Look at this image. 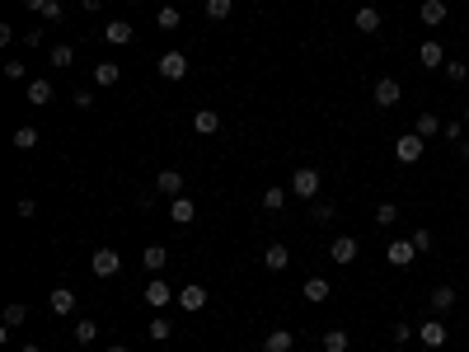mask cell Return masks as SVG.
I'll return each mask as SVG.
<instances>
[{
    "label": "cell",
    "mask_w": 469,
    "mask_h": 352,
    "mask_svg": "<svg viewBox=\"0 0 469 352\" xmlns=\"http://www.w3.org/2000/svg\"><path fill=\"white\" fill-rule=\"evenodd\" d=\"M399 221V202H380L376 207V226H394Z\"/></svg>",
    "instance_id": "obj_35"
},
{
    "label": "cell",
    "mask_w": 469,
    "mask_h": 352,
    "mask_svg": "<svg viewBox=\"0 0 469 352\" xmlns=\"http://www.w3.org/2000/svg\"><path fill=\"white\" fill-rule=\"evenodd\" d=\"M127 5H141V0H127Z\"/></svg>",
    "instance_id": "obj_51"
},
{
    "label": "cell",
    "mask_w": 469,
    "mask_h": 352,
    "mask_svg": "<svg viewBox=\"0 0 469 352\" xmlns=\"http://www.w3.org/2000/svg\"><path fill=\"white\" fill-rule=\"evenodd\" d=\"M446 80H450V85H465V80H469V66H465V61H446Z\"/></svg>",
    "instance_id": "obj_37"
},
{
    "label": "cell",
    "mask_w": 469,
    "mask_h": 352,
    "mask_svg": "<svg viewBox=\"0 0 469 352\" xmlns=\"http://www.w3.org/2000/svg\"><path fill=\"white\" fill-rule=\"evenodd\" d=\"M108 352H127V348H123V343H113V348H108Z\"/></svg>",
    "instance_id": "obj_48"
},
{
    "label": "cell",
    "mask_w": 469,
    "mask_h": 352,
    "mask_svg": "<svg viewBox=\"0 0 469 352\" xmlns=\"http://www.w3.org/2000/svg\"><path fill=\"white\" fill-rule=\"evenodd\" d=\"M19 5H29V10H38V14L47 10V0H19Z\"/></svg>",
    "instance_id": "obj_46"
},
{
    "label": "cell",
    "mask_w": 469,
    "mask_h": 352,
    "mask_svg": "<svg viewBox=\"0 0 469 352\" xmlns=\"http://www.w3.org/2000/svg\"><path fill=\"white\" fill-rule=\"evenodd\" d=\"M352 24H357L361 33H380V10H376V5H361V10H357V19H352Z\"/></svg>",
    "instance_id": "obj_23"
},
{
    "label": "cell",
    "mask_w": 469,
    "mask_h": 352,
    "mask_svg": "<svg viewBox=\"0 0 469 352\" xmlns=\"http://www.w3.org/2000/svg\"><path fill=\"white\" fill-rule=\"evenodd\" d=\"M47 61H52V66H61V71H66L71 61H76V47H71V43H56L52 52H47Z\"/></svg>",
    "instance_id": "obj_30"
},
{
    "label": "cell",
    "mask_w": 469,
    "mask_h": 352,
    "mask_svg": "<svg viewBox=\"0 0 469 352\" xmlns=\"http://www.w3.org/2000/svg\"><path fill=\"white\" fill-rule=\"evenodd\" d=\"M169 216H174V226H192L197 207H192V197H169Z\"/></svg>",
    "instance_id": "obj_12"
},
{
    "label": "cell",
    "mask_w": 469,
    "mask_h": 352,
    "mask_svg": "<svg viewBox=\"0 0 469 352\" xmlns=\"http://www.w3.org/2000/svg\"><path fill=\"white\" fill-rule=\"evenodd\" d=\"M169 301H179V291H174V286L165 282V277H150V282H145V306H155V310H165Z\"/></svg>",
    "instance_id": "obj_4"
},
{
    "label": "cell",
    "mask_w": 469,
    "mask_h": 352,
    "mask_svg": "<svg viewBox=\"0 0 469 352\" xmlns=\"http://www.w3.org/2000/svg\"><path fill=\"white\" fill-rule=\"evenodd\" d=\"M90 268H94V277H118V273H123V254H118V249H94Z\"/></svg>",
    "instance_id": "obj_2"
},
{
    "label": "cell",
    "mask_w": 469,
    "mask_h": 352,
    "mask_svg": "<svg viewBox=\"0 0 469 352\" xmlns=\"http://www.w3.org/2000/svg\"><path fill=\"white\" fill-rule=\"evenodd\" d=\"M413 338H418V324H394V343H399V348L413 343Z\"/></svg>",
    "instance_id": "obj_39"
},
{
    "label": "cell",
    "mask_w": 469,
    "mask_h": 352,
    "mask_svg": "<svg viewBox=\"0 0 469 352\" xmlns=\"http://www.w3.org/2000/svg\"><path fill=\"white\" fill-rule=\"evenodd\" d=\"M329 291H334V286H329L324 277H310V282L301 286V296L310 301V306H324V301H329Z\"/></svg>",
    "instance_id": "obj_16"
},
{
    "label": "cell",
    "mask_w": 469,
    "mask_h": 352,
    "mask_svg": "<svg viewBox=\"0 0 469 352\" xmlns=\"http://www.w3.org/2000/svg\"><path fill=\"white\" fill-rule=\"evenodd\" d=\"M24 76H29V66H24L19 57H10V61H5V80H24Z\"/></svg>",
    "instance_id": "obj_40"
},
{
    "label": "cell",
    "mask_w": 469,
    "mask_h": 352,
    "mask_svg": "<svg viewBox=\"0 0 469 352\" xmlns=\"http://www.w3.org/2000/svg\"><path fill=\"white\" fill-rule=\"evenodd\" d=\"M441 137H446V141H465V127H460V123H446V127H441Z\"/></svg>",
    "instance_id": "obj_43"
},
{
    "label": "cell",
    "mask_w": 469,
    "mask_h": 352,
    "mask_svg": "<svg viewBox=\"0 0 469 352\" xmlns=\"http://www.w3.org/2000/svg\"><path fill=\"white\" fill-rule=\"evenodd\" d=\"M80 5H85L90 14H99V10H103V0H80Z\"/></svg>",
    "instance_id": "obj_47"
},
{
    "label": "cell",
    "mask_w": 469,
    "mask_h": 352,
    "mask_svg": "<svg viewBox=\"0 0 469 352\" xmlns=\"http://www.w3.org/2000/svg\"><path fill=\"white\" fill-rule=\"evenodd\" d=\"M296 348V333L291 329H272L268 338H263V352H291Z\"/></svg>",
    "instance_id": "obj_18"
},
{
    "label": "cell",
    "mask_w": 469,
    "mask_h": 352,
    "mask_svg": "<svg viewBox=\"0 0 469 352\" xmlns=\"http://www.w3.org/2000/svg\"><path fill=\"white\" fill-rule=\"evenodd\" d=\"M94 338H99V319H76V343H85V348H90Z\"/></svg>",
    "instance_id": "obj_29"
},
{
    "label": "cell",
    "mask_w": 469,
    "mask_h": 352,
    "mask_svg": "<svg viewBox=\"0 0 469 352\" xmlns=\"http://www.w3.org/2000/svg\"><path fill=\"white\" fill-rule=\"evenodd\" d=\"M52 80H29V103H52Z\"/></svg>",
    "instance_id": "obj_26"
},
{
    "label": "cell",
    "mask_w": 469,
    "mask_h": 352,
    "mask_svg": "<svg viewBox=\"0 0 469 352\" xmlns=\"http://www.w3.org/2000/svg\"><path fill=\"white\" fill-rule=\"evenodd\" d=\"M43 19H47V24H61V19H66V10H61V0H47Z\"/></svg>",
    "instance_id": "obj_41"
},
{
    "label": "cell",
    "mask_w": 469,
    "mask_h": 352,
    "mask_svg": "<svg viewBox=\"0 0 469 352\" xmlns=\"http://www.w3.org/2000/svg\"><path fill=\"white\" fill-rule=\"evenodd\" d=\"M24 43H29V47H43V29H24Z\"/></svg>",
    "instance_id": "obj_45"
},
{
    "label": "cell",
    "mask_w": 469,
    "mask_h": 352,
    "mask_svg": "<svg viewBox=\"0 0 469 352\" xmlns=\"http://www.w3.org/2000/svg\"><path fill=\"white\" fill-rule=\"evenodd\" d=\"M155 193L160 197H183V174L179 170H160L155 174Z\"/></svg>",
    "instance_id": "obj_10"
},
{
    "label": "cell",
    "mask_w": 469,
    "mask_h": 352,
    "mask_svg": "<svg viewBox=\"0 0 469 352\" xmlns=\"http://www.w3.org/2000/svg\"><path fill=\"white\" fill-rule=\"evenodd\" d=\"M465 123H469V108H465Z\"/></svg>",
    "instance_id": "obj_52"
},
{
    "label": "cell",
    "mask_w": 469,
    "mask_h": 352,
    "mask_svg": "<svg viewBox=\"0 0 469 352\" xmlns=\"http://www.w3.org/2000/svg\"><path fill=\"white\" fill-rule=\"evenodd\" d=\"M418 61H423L427 71H436V66H446V52H441V43H436V38H427V43L418 47Z\"/></svg>",
    "instance_id": "obj_14"
},
{
    "label": "cell",
    "mask_w": 469,
    "mask_h": 352,
    "mask_svg": "<svg viewBox=\"0 0 469 352\" xmlns=\"http://www.w3.org/2000/svg\"><path fill=\"white\" fill-rule=\"evenodd\" d=\"M47 306H52V315H76V291H71V286H56V291L47 296Z\"/></svg>",
    "instance_id": "obj_13"
},
{
    "label": "cell",
    "mask_w": 469,
    "mask_h": 352,
    "mask_svg": "<svg viewBox=\"0 0 469 352\" xmlns=\"http://www.w3.org/2000/svg\"><path fill=\"white\" fill-rule=\"evenodd\" d=\"M263 263H268L272 273H282V268L291 263V249H287V244H268V249H263Z\"/></svg>",
    "instance_id": "obj_24"
},
{
    "label": "cell",
    "mask_w": 469,
    "mask_h": 352,
    "mask_svg": "<svg viewBox=\"0 0 469 352\" xmlns=\"http://www.w3.org/2000/svg\"><path fill=\"white\" fill-rule=\"evenodd\" d=\"M418 19H423L427 29H436V24H446V0H423V10H418Z\"/></svg>",
    "instance_id": "obj_15"
},
{
    "label": "cell",
    "mask_w": 469,
    "mask_h": 352,
    "mask_svg": "<svg viewBox=\"0 0 469 352\" xmlns=\"http://www.w3.org/2000/svg\"><path fill=\"white\" fill-rule=\"evenodd\" d=\"M465 286H469V268H465Z\"/></svg>",
    "instance_id": "obj_50"
},
{
    "label": "cell",
    "mask_w": 469,
    "mask_h": 352,
    "mask_svg": "<svg viewBox=\"0 0 469 352\" xmlns=\"http://www.w3.org/2000/svg\"><path fill=\"white\" fill-rule=\"evenodd\" d=\"M192 127H197L202 137H212V132H221V113H216V108H197V118H192Z\"/></svg>",
    "instance_id": "obj_20"
},
{
    "label": "cell",
    "mask_w": 469,
    "mask_h": 352,
    "mask_svg": "<svg viewBox=\"0 0 469 352\" xmlns=\"http://www.w3.org/2000/svg\"><path fill=\"white\" fill-rule=\"evenodd\" d=\"M413 244H418V254H427V249H432V230H418Z\"/></svg>",
    "instance_id": "obj_44"
},
{
    "label": "cell",
    "mask_w": 469,
    "mask_h": 352,
    "mask_svg": "<svg viewBox=\"0 0 469 352\" xmlns=\"http://www.w3.org/2000/svg\"><path fill=\"white\" fill-rule=\"evenodd\" d=\"M24 319H29V310H24V306H5V329H19Z\"/></svg>",
    "instance_id": "obj_38"
},
{
    "label": "cell",
    "mask_w": 469,
    "mask_h": 352,
    "mask_svg": "<svg viewBox=\"0 0 469 352\" xmlns=\"http://www.w3.org/2000/svg\"><path fill=\"white\" fill-rule=\"evenodd\" d=\"M71 103H76L80 113H90V108H94V94L90 90H76V94H71Z\"/></svg>",
    "instance_id": "obj_42"
},
{
    "label": "cell",
    "mask_w": 469,
    "mask_h": 352,
    "mask_svg": "<svg viewBox=\"0 0 469 352\" xmlns=\"http://www.w3.org/2000/svg\"><path fill=\"white\" fill-rule=\"evenodd\" d=\"M103 38H108L113 47H127V43H132V24H127V19H113L108 29H103Z\"/></svg>",
    "instance_id": "obj_22"
},
{
    "label": "cell",
    "mask_w": 469,
    "mask_h": 352,
    "mask_svg": "<svg viewBox=\"0 0 469 352\" xmlns=\"http://www.w3.org/2000/svg\"><path fill=\"white\" fill-rule=\"evenodd\" d=\"M347 348H352L347 329H324V352H347Z\"/></svg>",
    "instance_id": "obj_27"
},
{
    "label": "cell",
    "mask_w": 469,
    "mask_h": 352,
    "mask_svg": "<svg viewBox=\"0 0 469 352\" xmlns=\"http://www.w3.org/2000/svg\"><path fill=\"white\" fill-rule=\"evenodd\" d=\"M207 306V286H197V282H188L179 291V310H188V315H197V310Z\"/></svg>",
    "instance_id": "obj_11"
},
{
    "label": "cell",
    "mask_w": 469,
    "mask_h": 352,
    "mask_svg": "<svg viewBox=\"0 0 469 352\" xmlns=\"http://www.w3.org/2000/svg\"><path fill=\"white\" fill-rule=\"evenodd\" d=\"M329 259H334L338 268H347V263H357V239H352V235H338L334 244H329Z\"/></svg>",
    "instance_id": "obj_9"
},
{
    "label": "cell",
    "mask_w": 469,
    "mask_h": 352,
    "mask_svg": "<svg viewBox=\"0 0 469 352\" xmlns=\"http://www.w3.org/2000/svg\"><path fill=\"white\" fill-rule=\"evenodd\" d=\"M413 259H418L413 239H390V249H385V263H390V268H408Z\"/></svg>",
    "instance_id": "obj_6"
},
{
    "label": "cell",
    "mask_w": 469,
    "mask_h": 352,
    "mask_svg": "<svg viewBox=\"0 0 469 352\" xmlns=\"http://www.w3.org/2000/svg\"><path fill=\"white\" fill-rule=\"evenodd\" d=\"M282 207H287V188H277V183H272L268 193H263V212H282Z\"/></svg>",
    "instance_id": "obj_32"
},
{
    "label": "cell",
    "mask_w": 469,
    "mask_h": 352,
    "mask_svg": "<svg viewBox=\"0 0 469 352\" xmlns=\"http://www.w3.org/2000/svg\"><path fill=\"white\" fill-rule=\"evenodd\" d=\"M423 141H432V137H441V118L436 113H418V127H413Z\"/></svg>",
    "instance_id": "obj_25"
},
{
    "label": "cell",
    "mask_w": 469,
    "mask_h": 352,
    "mask_svg": "<svg viewBox=\"0 0 469 352\" xmlns=\"http://www.w3.org/2000/svg\"><path fill=\"white\" fill-rule=\"evenodd\" d=\"M24 352H43V348H38V343H29V348H24Z\"/></svg>",
    "instance_id": "obj_49"
},
{
    "label": "cell",
    "mask_w": 469,
    "mask_h": 352,
    "mask_svg": "<svg viewBox=\"0 0 469 352\" xmlns=\"http://www.w3.org/2000/svg\"><path fill=\"white\" fill-rule=\"evenodd\" d=\"M155 71H160V80H183L188 76V57H183V52H165V57L155 61Z\"/></svg>",
    "instance_id": "obj_7"
},
{
    "label": "cell",
    "mask_w": 469,
    "mask_h": 352,
    "mask_svg": "<svg viewBox=\"0 0 469 352\" xmlns=\"http://www.w3.org/2000/svg\"><path fill=\"white\" fill-rule=\"evenodd\" d=\"M202 10H207V19H212V24H221V19H230L234 0H207V5H202Z\"/></svg>",
    "instance_id": "obj_28"
},
{
    "label": "cell",
    "mask_w": 469,
    "mask_h": 352,
    "mask_svg": "<svg viewBox=\"0 0 469 352\" xmlns=\"http://www.w3.org/2000/svg\"><path fill=\"white\" fill-rule=\"evenodd\" d=\"M155 29H179V5H165L155 14Z\"/></svg>",
    "instance_id": "obj_36"
},
{
    "label": "cell",
    "mask_w": 469,
    "mask_h": 352,
    "mask_svg": "<svg viewBox=\"0 0 469 352\" xmlns=\"http://www.w3.org/2000/svg\"><path fill=\"white\" fill-rule=\"evenodd\" d=\"M334 216H338V207H334V202H314V207H310V221H314V226H329Z\"/></svg>",
    "instance_id": "obj_33"
},
{
    "label": "cell",
    "mask_w": 469,
    "mask_h": 352,
    "mask_svg": "<svg viewBox=\"0 0 469 352\" xmlns=\"http://www.w3.org/2000/svg\"><path fill=\"white\" fill-rule=\"evenodd\" d=\"M118 80H123V66H118V61H99V66H94V85H99V90H108Z\"/></svg>",
    "instance_id": "obj_17"
},
{
    "label": "cell",
    "mask_w": 469,
    "mask_h": 352,
    "mask_svg": "<svg viewBox=\"0 0 469 352\" xmlns=\"http://www.w3.org/2000/svg\"><path fill=\"white\" fill-rule=\"evenodd\" d=\"M399 99H403V85H399L394 76H380L376 90H371V103H376V108H394Z\"/></svg>",
    "instance_id": "obj_1"
},
{
    "label": "cell",
    "mask_w": 469,
    "mask_h": 352,
    "mask_svg": "<svg viewBox=\"0 0 469 352\" xmlns=\"http://www.w3.org/2000/svg\"><path fill=\"white\" fill-rule=\"evenodd\" d=\"M418 338H423L427 348H446L450 329H446V324H441V319H423V324H418Z\"/></svg>",
    "instance_id": "obj_8"
},
{
    "label": "cell",
    "mask_w": 469,
    "mask_h": 352,
    "mask_svg": "<svg viewBox=\"0 0 469 352\" xmlns=\"http://www.w3.org/2000/svg\"><path fill=\"white\" fill-rule=\"evenodd\" d=\"M427 306H432L436 315H446V310L455 306V286H432V296H427Z\"/></svg>",
    "instance_id": "obj_19"
},
{
    "label": "cell",
    "mask_w": 469,
    "mask_h": 352,
    "mask_svg": "<svg viewBox=\"0 0 469 352\" xmlns=\"http://www.w3.org/2000/svg\"><path fill=\"white\" fill-rule=\"evenodd\" d=\"M423 150H427V141L418 137V132H408V137L394 141V160H399V165H418V160H423Z\"/></svg>",
    "instance_id": "obj_3"
},
{
    "label": "cell",
    "mask_w": 469,
    "mask_h": 352,
    "mask_svg": "<svg viewBox=\"0 0 469 352\" xmlns=\"http://www.w3.org/2000/svg\"><path fill=\"white\" fill-rule=\"evenodd\" d=\"M141 263H145V273H165V263H169V249H165V244H150V249L141 254Z\"/></svg>",
    "instance_id": "obj_21"
},
{
    "label": "cell",
    "mask_w": 469,
    "mask_h": 352,
    "mask_svg": "<svg viewBox=\"0 0 469 352\" xmlns=\"http://www.w3.org/2000/svg\"><path fill=\"white\" fill-rule=\"evenodd\" d=\"M291 193L310 202V197L319 193V170H310V165H305V170H296V174H291Z\"/></svg>",
    "instance_id": "obj_5"
},
{
    "label": "cell",
    "mask_w": 469,
    "mask_h": 352,
    "mask_svg": "<svg viewBox=\"0 0 469 352\" xmlns=\"http://www.w3.org/2000/svg\"><path fill=\"white\" fill-rule=\"evenodd\" d=\"M145 333H150V338H155V343H165L169 333H174V324H169L165 315H155V319H150V324H145Z\"/></svg>",
    "instance_id": "obj_34"
},
{
    "label": "cell",
    "mask_w": 469,
    "mask_h": 352,
    "mask_svg": "<svg viewBox=\"0 0 469 352\" xmlns=\"http://www.w3.org/2000/svg\"><path fill=\"white\" fill-rule=\"evenodd\" d=\"M38 146V127H14V150H34Z\"/></svg>",
    "instance_id": "obj_31"
}]
</instances>
